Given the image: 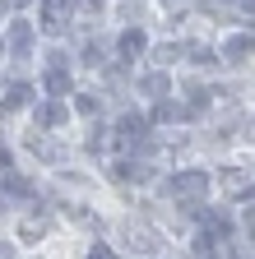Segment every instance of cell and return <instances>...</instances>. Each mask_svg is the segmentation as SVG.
Returning <instances> with one entry per match:
<instances>
[{
    "label": "cell",
    "instance_id": "cell-1",
    "mask_svg": "<svg viewBox=\"0 0 255 259\" xmlns=\"http://www.w3.org/2000/svg\"><path fill=\"white\" fill-rule=\"evenodd\" d=\"M204 190H209V176H204V171H176V176L167 181V199H176V204H186V208H200Z\"/></svg>",
    "mask_w": 255,
    "mask_h": 259
},
{
    "label": "cell",
    "instance_id": "cell-2",
    "mask_svg": "<svg viewBox=\"0 0 255 259\" xmlns=\"http://www.w3.org/2000/svg\"><path fill=\"white\" fill-rule=\"evenodd\" d=\"M121 236H125V245L139 250V254H153V250H158V232H153V227H144V222H130V218H125V222H121Z\"/></svg>",
    "mask_w": 255,
    "mask_h": 259
},
{
    "label": "cell",
    "instance_id": "cell-3",
    "mask_svg": "<svg viewBox=\"0 0 255 259\" xmlns=\"http://www.w3.org/2000/svg\"><path fill=\"white\" fill-rule=\"evenodd\" d=\"M116 139H121V144H130V148H139V144L149 139V125H144V116L125 111V116L116 120Z\"/></svg>",
    "mask_w": 255,
    "mask_h": 259
},
{
    "label": "cell",
    "instance_id": "cell-4",
    "mask_svg": "<svg viewBox=\"0 0 255 259\" xmlns=\"http://www.w3.org/2000/svg\"><path fill=\"white\" fill-rule=\"evenodd\" d=\"M42 28L47 32H65L70 28V0H42Z\"/></svg>",
    "mask_w": 255,
    "mask_h": 259
},
{
    "label": "cell",
    "instance_id": "cell-5",
    "mask_svg": "<svg viewBox=\"0 0 255 259\" xmlns=\"http://www.w3.org/2000/svg\"><path fill=\"white\" fill-rule=\"evenodd\" d=\"M65 120H70V107H65V102H42V107H38V125H42V130L65 125Z\"/></svg>",
    "mask_w": 255,
    "mask_h": 259
},
{
    "label": "cell",
    "instance_id": "cell-6",
    "mask_svg": "<svg viewBox=\"0 0 255 259\" xmlns=\"http://www.w3.org/2000/svg\"><path fill=\"white\" fill-rule=\"evenodd\" d=\"M42 88H47L51 97L70 93V70H65V65H47V79H42Z\"/></svg>",
    "mask_w": 255,
    "mask_h": 259
},
{
    "label": "cell",
    "instance_id": "cell-7",
    "mask_svg": "<svg viewBox=\"0 0 255 259\" xmlns=\"http://www.w3.org/2000/svg\"><path fill=\"white\" fill-rule=\"evenodd\" d=\"M186 116H195V111L181 107V102H167V97L153 107V120H158V125H172V120H186Z\"/></svg>",
    "mask_w": 255,
    "mask_h": 259
},
{
    "label": "cell",
    "instance_id": "cell-8",
    "mask_svg": "<svg viewBox=\"0 0 255 259\" xmlns=\"http://www.w3.org/2000/svg\"><path fill=\"white\" fill-rule=\"evenodd\" d=\"M250 51H255V37H246V32H232V37L223 42V56L228 60H246Z\"/></svg>",
    "mask_w": 255,
    "mask_h": 259
},
{
    "label": "cell",
    "instance_id": "cell-9",
    "mask_svg": "<svg viewBox=\"0 0 255 259\" xmlns=\"http://www.w3.org/2000/svg\"><path fill=\"white\" fill-rule=\"evenodd\" d=\"M116 51H121L125 60L139 56V51H144V32H139V28H125V32H121V42H116Z\"/></svg>",
    "mask_w": 255,
    "mask_h": 259
},
{
    "label": "cell",
    "instance_id": "cell-10",
    "mask_svg": "<svg viewBox=\"0 0 255 259\" xmlns=\"http://www.w3.org/2000/svg\"><path fill=\"white\" fill-rule=\"evenodd\" d=\"M250 185H255V181H250V171H246V167H232L228 176H223V190H228V194H246Z\"/></svg>",
    "mask_w": 255,
    "mask_h": 259
},
{
    "label": "cell",
    "instance_id": "cell-11",
    "mask_svg": "<svg viewBox=\"0 0 255 259\" xmlns=\"http://www.w3.org/2000/svg\"><path fill=\"white\" fill-rule=\"evenodd\" d=\"M10 47H14V56H28V51H33V28H28V23H14L10 28Z\"/></svg>",
    "mask_w": 255,
    "mask_h": 259
},
{
    "label": "cell",
    "instance_id": "cell-12",
    "mask_svg": "<svg viewBox=\"0 0 255 259\" xmlns=\"http://www.w3.org/2000/svg\"><path fill=\"white\" fill-rule=\"evenodd\" d=\"M181 51L190 56V65H204V70H209V65H218V51L204 47V42H190V47H181Z\"/></svg>",
    "mask_w": 255,
    "mask_h": 259
},
{
    "label": "cell",
    "instance_id": "cell-13",
    "mask_svg": "<svg viewBox=\"0 0 255 259\" xmlns=\"http://www.w3.org/2000/svg\"><path fill=\"white\" fill-rule=\"evenodd\" d=\"M139 88H144V93H149V97H167V88H172V79H167V74H163V70H158V74H149V79H144V83H139Z\"/></svg>",
    "mask_w": 255,
    "mask_h": 259
},
{
    "label": "cell",
    "instance_id": "cell-14",
    "mask_svg": "<svg viewBox=\"0 0 255 259\" xmlns=\"http://www.w3.org/2000/svg\"><path fill=\"white\" fill-rule=\"evenodd\" d=\"M47 227H51V213H38V218H28V222H23V241H38V236L47 232Z\"/></svg>",
    "mask_w": 255,
    "mask_h": 259
},
{
    "label": "cell",
    "instance_id": "cell-15",
    "mask_svg": "<svg viewBox=\"0 0 255 259\" xmlns=\"http://www.w3.org/2000/svg\"><path fill=\"white\" fill-rule=\"evenodd\" d=\"M33 153L47 157V162H60V157H65V148H60V144H47V139H33Z\"/></svg>",
    "mask_w": 255,
    "mask_h": 259
},
{
    "label": "cell",
    "instance_id": "cell-16",
    "mask_svg": "<svg viewBox=\"0 0 255 259\" xmlns=\"http://www.w3.org/2000/svg\"><path fill=\"white\" fill-rule=\"evenodd\" d=\"M75 111H84V116H98V111H102V97H98V93H79Z\"/></svg>",
    "mask_w": 255,
    "mask_h": 259
},
{
    "label": "cell",
    "instance_id": "cell-17",
    "mask_svg": "<svg viewBox=\"0 0 255 259\" xmlns=\"http://www.w3.org/2000/svg\"><path fill=\"white\" fill-rule=\"evenodd\" d=\"M176 56H181V47H158V51H153V65H158V70H167Z\"/></svg>",
    "mask_w": 255,
    "mask_h": 259
},
{
    "label": "cell",
    "instance_id": "cell-18",
    "mask_svg": "<svg viewBox=\"0 0 255 259\" xmlns=\"http://www.w3.org/2000/svg\"><path fill=\"white\" fill-rule=\"evenodd\" d=\"M107 144H112V139H107V130H98V125H93V130H88V153H102Z\"/></svg>",
    "mask_w": 255,
    "mask_h": 259
},
{
    "label": "cell",
    "instance_id": "cell-19",
    "mask_svg": "<svg viewBox=\"0 0 255 259\" xmlns=\"http://www.w3.org/2000/svg\"><path fill=\"white\" fill-rule=\"evenodd\" d=\"M102 56H107V51H102L98 42H88V47H84V65H107Z\"/></svg>",
    "mask_w": 255,
    "mask_h": 259
},
{
    "label": "cell",
    "instance_id": "cell-20",
    "mask_svg": "<svg viewBox=\"0 0 255 259\" xmlns=\"http://www.w3.org/2000/svg\"><path fill=\"white\" fill-rule=\"evenodd\" d=\"M88 259H112V250H107V245H93V250H88Z\"/></svg>",
    "mask_w": 255,
    "mask_h": 259
},
{
    "label": "cell",
    "instance_id": "cell-21",
    "mask_svg": "<svg viewBox=\"0 0 255 259\" xmlns=\"http://www.w3.org/2000/svg\"><path fill=\"white\" fill-rule=\"evenodd\" d=\"M79 5H84V10H93V14H98V10L107 5V0H79Z\"/></svg>",
    "mask_w": 255,
    "mask_h": 259
},
{
    "label": "cell",
    "instance_id": "cell-22",
    "mask_svg": "<svg viewBox=\"0 0 255 259\" xmlns=\"http://www.w3.org/2000/svg\"><path fill=\"white\" fill-rule=\"evenodd\" d=\"M0 171H10V148L0 144Z\"/></svg>",
    "mask_w": 255,
    "mask_h": 259
},
{
    "label": "cell",
    "instance_id": "cell-23",
    "mask_svg": "<svg viewBox=\"0 0 255 259\" xmlns=\"http://www.w3.org/2000/svg\"><path fill=\"white\" fill-rule=\"evenodd\" d=\"M5 10H28V0H0Z\"/></svg>",
    "mask_w": 255,
    "mask_h": 259
},
{
    "label": "cell",
    "instance_id": "cell-24",
    "mask_svg": "<svg viewBox=\"0 0 255 259\" xmlns=\"http://www.w3.org/2000/svg\"><path fill=\"white\" fill-rule=\"evenodd\" d=\"M0 259H14V245H5V241H0Z\"/></svg>",
    "mask_w": 255,
    "mask_h": 259
},
{
    "label": "cell",
    "instance_id": "cell-25",
    "mask_svg": "<svg viewBox=\"0 0 255 259\" xmlns=\"http://www.w3.org/2000/svg\"><path fill=\"white\" fill-rule=\"evenodd\" d=\"M250 135H255V120H250Z\"/></svg>",
    "mask_w": 255,
    "mask_h": 259
}]
</instances>
